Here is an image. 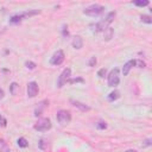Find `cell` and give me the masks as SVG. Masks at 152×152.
<instances>
[{
  "instance_id": "cell-20",
  "label": "cell",
  "mask_w": 152,
  "mask_h": 152,
  "mask_svg": "<svg viewBox=\"0 0 152 152\" xmlns=\"http://www.w3.org/2000/svg\"><path fill=\"white\" fill-rule=\"evenodd\" d=\"M133 4H134V5H137V6L144 7V6H147L150 2H148L147 0H135V1H133Z\"/></svg>"
},
{
  "instance_id": "cell-28",
  "label": "cell",
  "mask_w": 152,
  "mask_h": 152,
  "mask_svg": "<svg viewBox=\"0 0 152 152\" xmlns=\"http://www.w3.org/2000/svg\"><path fill=\"white\" fill-rule=\"evenodd\" d=\"M135 65H138V68H145V62H142V61H140V59H138V61H135Z\"/></svg>"
},
{
  "instance_id": "cell-6",
  "label": "cell",
  "mask_w": 152,
  "mask_h": 152,
  "mask_svg": "<svg viewBox=\"0 0 152 152\" xmlns=\"http://www.w3.org/2000/svg\"><path fill=\"white\" fill-rule=\"evenodd\" d=\"M64 58H65L64 52H63L62 50H58V51H56V52L53 53V56L51 57L50 63H51L52 65H61V64L64 62Z\"/></svg>"
},
{
  "instance_id": "cell-11",
  "label": "cell",
  "mask_w": 152,
  "mask_h": 152,
  "mask_svg": "<svg viewBox=\"0 0 152 152\" xmlns=\"http://www.w3.org/2000/svg\"><path fill=\"white\" fill-rule=\"evenodd\" d=\"M39 13H40L39 10H28V11H25V12L20 13V15H21L23 19H25V18H30V17H33V15L39 14Z\"/></svg>"
},
{
  "instance_id": "cell-3",
  "label": "cell",
  "mask_w": 152,
  "mask_h": 152,
  "mask_svg": "<svg viewBox=\"0 0 152 152\" xmlns=\"http://www.w3.org/2000/svg\"><path fill=\"white\" fill-rule=\"evenodd\" d=\"M107 82H108V86H109V87H115V86H118V84H119V82H120V77H119V69H116V68H115V69H113V70L109 72Z\"/></svg>"
},
{
  "instance_id": "cell-25",
  "label": "cell",
  "mask_w": 152,
  "mask_h": 152,
  "mask_svg": "<svg viewBox=\"0 0 152 152\" xmlns=\"http://www.w3.org/2000/svg\"><path fill=\"white\" fill-rule=\"evenodd\" d=\"M106 72H107V70H106L104 68H102V69H100V70L97 71V76H99L100 78H103V77L106 76Z\"/></svg>"
},
{
  "instance_id": "cell-21",
  "label": "cell",
  "mask_w": 152,
  "mask_h": 152,
  "mask_svg": "<svg viewBox=\"0 0 152 152\" xmlns=\"http://www.w3.org/2000/svg\"><path fill=\"white\" fill-rule=\"evenodd\" d=\"M115 14H116L115 12H109V13L107 14V17H106V19H104V20H106L108 24H110V23L113 21V19L115 18Z\"/></svg>"
},
{
  "instance_id": "cell-16",
  "label": "cell",
  "mask_w": 152,
  "mask_h": 152,
  "mask_svg": "<svg viewBox=\"0 0 152 152\" xmlns=\"http://www.w3.org/2000/svg\"><path fill=\"white\" fill-rule=\"evenodd\" d=\"M17 144H18L19 147H23V148H25V147L28 146V142H27V140H26L25 138H19V139L17 140Z\"/></svg>"
},
{
  "instance_id": "cell-13",
  "label": "cell",
  "mask_w": 152,
  "mask_h": 152,
  "mask_svg": "<svg viewBox=\"0 0 152 152\" xmlns=\"http://www.w3.org/2000/svg\"><path fill=\"white\" fill-rule=\"evenodd\" d=\"M48 103H49L48 101H42V102L38 104V107L36 108V110H34V115H36V116H39V115L42 114V112L44 110V108L48 106Z\"/></svg>"
},
{
  "instance_id": "cell-19",
  "label": "cell",
  "mask_w": 152,
  "mask_h": 152,
  "mask_svg": "<svg viewBox=\"0 0 152 152\" xmlns=\"http://www.w3.org/2000/svg\"><path fill=\"white\" fill-rule=\"evenodd\" d=\"M18 88H19V86H18L15 82L11 83V86H10V93H11L12 95H15V94H17V90H18Z\"/></svg>"
},
{
  "instance_id": "cell-26",
  "label": "cell",
  "mask_w": 152,
  "mask_h": 152,
  "mask_svg": "<svg viewBox=\"0 0 152 152\" xmlns=\"http://www.w3.org/2000/svg\"><path fill=\"white\" fill-rule=\"evenodd\" d=\"M0 126L1 127H6L7 126V120L2 115H0Z\"/></svg>"
},
{
  "instance_id": "cell-2",
  "label": "cell",
  "mask_w": 152,
  "mask_h": 152,
  "mask_svg": "<svg viewBox=\"0 0 152 152\" xmlns=\"http://www.w3.org/2000/svg\"><path fill=\"white\" fill-rule=\"evenodd\" d=\"M51 121H50V119L49 118H42V119H39L36 124H34V129L36 131H38V132H46V131H49L50 128H51Z\"/></svg>"
},
{
  "instance_id": "cell-12",
  "label": "cell",
  "mask_w": 152,
  "mask_h": 152,
  "mask_svg": "<svg viewBox=\"0 0 152 152\" xmlns=\"http://www.w3.org/2000/svg\"><path fill=\"white\" fill-rule=\"evenodd\" d=\"M72 46H74L75 49H77V50L82 49V46H83V40H82V38H81L80 36L74 37V39H72Z\"/></svg>"
},
{
  "instance_id": "cell-1",
  "label": "cell",
  "mask_w": 152,
  "mask_h": 152,
  "mask_svg": "<svg viewBox=\"0 0 152 152\" xmlns=\"http://www.w3.org/2000/svg\"><path fill=\"white\" fill-rule=\"evenodd\" d=\"M104 11V7L102 5H99V4H94V5H90L88 7L84 8L83 13L89 15V17H97L100 15L102 12Z\"/></svg>"
},
{
  "instance_id": "cell-27",
  "label": "cell",
  "mask_w": 152,
  "mask_h": 152,
  "mask_svg": "<svg viewBox=\"0 0 152 152\" xmlns=\"http://www.w3.org/2000/svg\"><path fill=\"white\" fill-rule=\"evenodd\" d=\"M88 64H89V66H95V64H96V58H95V57H90Z\"/></svg>"
},
{
  "instance_id": "cell-4",
  "label": "cell",
  "mask_w": 152,
  "mask_h": 152,
  "mask_svg": "<svg viewBox=\"0 0 152 152\" xmlns=\"http://www.w3.org/2000/svg\"><path fill=\"white\" fill-rule=\"evenodd\" d=\"M56 118H57V121H58L59 124L65 125V124L70 122V120H71V114H70L69 110H64V109H62V110H58V112H57Z\"/></svg>"
},
{
  "instance_id": "cell-23",
  "label": "cell",
  "mask_w": 152,
  "mask_h": 152,
  "mask_svg": "<svg viewBox=\"0 0 152 152\" xmlns=\"http://www.w3.org/2000/svg\"><path fill=\"white\" fill-rule=\"evenodd\" d=\"M95 126H96V128H99V129H104V128H107V124L103 122V121H99V122H96Z\"/></svg>"
},
{
  "instance_id": "cell-14",
  "label": "cell",
  "mask_w": 152,
  "mask_h": 152,
  "mask_svg": "<svg viewBox=\"0 0 152 152\" xmlns=\"http://www.w3.org/2000/svg\"><path fill=\"white\" fill-rule=\"evenodd\" d=\"M103 32H104V40H110L113 37V28L108 26Z\"/></svg>"
},
{
  "instance_id": "cell-32",
  "label": "cell",
  "mask_w": 152,
  "mask_h": 152,
  "mask_svg": "<svg viewBox=\"0 0 152 152\" xmlns=\"http://www.w3.org/2000/svg\"><path fill=\"white\" fill-rule=\"evenodd\" d=\"M126 152H138V151H135V150H127Z\"/></svg>"
},
{
  "instance_id": "cell-9",
  "label": "cell",
  "mask_w": 152,
  "mask_h": 152,
  "mask_svg": "<svg viewBox=\"0 0 152 152\" xmlns=\"http://www.w3.org/2000/svg\"><path fill=\"white\" fill-rule=\"evenodd\" d=\"M135 65V61L134 59H132V61H128L125 65H124V68H122V74H124V76H126V75H128V72H129V70L133 68Z\"/></svg>"
},
{
  "instance_id": "cell-22",
  "label": "cell",
  "mask_w": 152,
  "mask_h": 152,
  "mask_svg": "<svg viewBox=\"0 0 152 152\" xmlns=\"http://www.w3.org/2000/svg\"><path fill=\"white\" fill-rule=\"evenodd\" d=\"M140 18H141V21H142V23H146V24H151V23H152V18H151L150 15L142 14Z\"/></svg>"
},
{
  "instance_id": "cell-17",
  "label": "cell",
  "mask_w": 152,
  "mask_h": 152,
  "mask_svg": "<svg viewBox=\"0 0 152 152\" xmlns=\"http://www.w3.org/2000/svg\"><path fill=\"white\" fill-rule=\"evenodd\" d=\"M0 152H10V147L2 139H0Z\"/></svg>"
},
{
  "instance_id": "cell-8",
  "label": "cell",
  "mask_w": 152,
  "mask_h": 152,
  "mask_svg": "<svg viewBox=\"0 0 152 152\" xmlns=\"http://www.w3.org/2000/svg\"><path fill=\"white\" fill-rule=\"evenodd\" d=\"M108 25H109V24H108V23H107V21L103 19V20L99 21V23H97V24L94 26V27H95V28H94V31H95V32H101V31H104V30L108 27Z\"/></svg>"
},
{
  "instance_id": "cell-31",
  "label": "cell",
  "mask_w": 152,
  "mask_h": 152,
  "mask_svg": "<svg viewBox=\"0 0 152 152\" xmlns=\"http://www.w3.org/2000/svg\"><path fill=\"white\" fill-rule=\"evenodd\" d=\"M2 97H4V90H2L1 88H0V100H1Z\"/></svg>"
},
{
  "instance_id": "cell-24",
  "label": "cell",
  "mask_w": 152,
  "mask_h": 152,
  "mask_svg": "<svg viewBox=\"0 0 152 152\" xmlns=\"http://www.w3.org/2000/svg\"><path fill=\"white\" fill-rule=\"evenodd\" d=\"M25 65H26V68L30 69V70H33V69L37 66L36 63H34V62H31V61H27V62L25 63Z\"/></svg>"
},
{
  "instance_id": "cell-30",
  "label": "cell",
  "mask_w": 152,
  "mask_h": 152,
  "mask_svg": "<svg viewBox=\"0 0 152 152\" xmlns=\"http://www.w3.org/2000/svg\"><path fill=\"white\" fill-rule=\"evenodd\" d=\"M150 145H151V139L145 140V141H144V144H142V146H150Z\"/></svg>"
},
{
  "instance_id": "cell-5",
  "label": "cell",
  "mask_w": 152,
  "mask_h": 152,
  "mask_svg": "<svg viewBox=\"0 0 152 152\" xmlns=\"http://www.w3.org/2000/svg\"><path fill=\"white\" fill-rule=\"evenodd\" d=\"M70 75H71V70H70L69 68H65V69L62 71V74L59 75V77H58L57 87H58V88H62V87H63V86L69 81Z\"/></svg>"
},
{
  "instance_id": "cell-10",
  "label": "cell",
  "mask_w": 152,
  "mask_h": 152,
  "mask_svg": "<svg viewBox=\"0 0 152 152\" xmlns=\"http://www.w3.org/2000/svg\"><path fill=\"white\" fill-rule=\"evenodd\" d=\"M71 103H72V106H75L76 108H78V109L82 110V112H88V110L90 109L89 106H87L86 103H82V102H80V101H71Z\"/></svg>"
},
{
  "instance_id": "cell-29",
  "label": "cell",
  "mask_w": 152,
  "mask_h": 152,
  "mask_svg": "<svg viewBox=\"0 0 152 152\" xmlns=\"http://www.w3.org/2000/svg\"><path fill=\"white\" fill-rule=\"evenodd\" d=\"M45 146H46V145H45V140H44V139H42V140L39 141V147H40L42 150H44V148H45Z\"/></svg>"
},
{
  "instance_id": "cell-18",
  "label": "cell",
  "mask_w": 152,
  "mask_h": 152,
  "mask_svg": "<svg viewBox=\"0 0 152 152\" xmlns=\"http://www.w3.org/2000/svg\"><path fill=\"white\" fill-rule=\"evenodd\" d=\"M21 20H23L21 15H20V14H15V15H13V17L10 19V23H11V24H18V23H20Z\"/></svg>"
},
{
  "instance_id": "cell-7",
  "label": "cell",
  "mask_w": 152,
  "mask_h": 152,
  "mask_svg": "<svg viewBox=\"0 0 152 152\" xmlns=\"http://www.w3.org/2000/svg\"><path fill=\"white\" fill-rule=\"evenodd\" d=\"M38 84L36 83V82H28V84H27V96L28 97H34V96H37V94H38Z\"/></svg>"
},
{
  "instance_id": "cell-15",
  "label": "cell",
  "mask_w": 152,
  "mask_h": 152,
  "mask_svg": "<svg viewBox=\"0 0 152 152\" xmlns=\"http://www.w3.org/2000/svg\"><path fill=\"white\" fill-rule=\"evenodd\" d=\"M120 97V93L118 91V90H114V91H112L109 95H108V100L109 101H115V100H118Z\"/></svg>"
}]
</instances>
